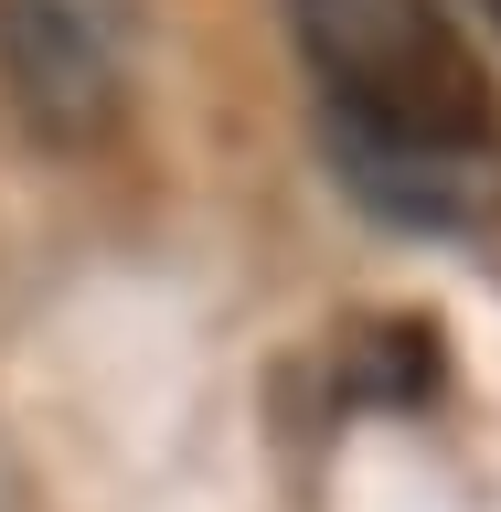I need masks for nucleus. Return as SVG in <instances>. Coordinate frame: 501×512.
I'll use <instances>...</instances> for the list:
<instances>
[{
	"label": "nucleus",
	"mask_w": 501,
	"mask_h": 512,
	"mask_svg": "<svg viewBox=\"0 0 501 512\" xmlns=\"http://www.w3.org/2000/svg\"><path fill=\"white\" fill-rule=\"evenodd\" d=\"M288 32L331 86V118L427 150H501V96L448 0H288Z\"/></svg>",
	"instance_id": "obj_1"
},
{
	"label": "nucleus",
	"mask_w": 501,
	"mask_h": 512,
	"mask_svg": "<svg viewBox=\"0 0 501 512\" xmlns=\"http://www.w3.org/2000/svg\"><path fill=\"white\" fill-rule=\"evenodd\" d=\"M128 0H0V96L43 150H107L128 118Z\"/></svg>",
	"instance_id": "obj_2"
},
{
	"label": "nucleus",
	"mask_w": 501,
	"mask_h": 512,
	"mask_svg": "<svg viewBox=\"0 0 501 512\" xmlns=\"http://www.w3.org/2000/svg\"><path fill=\"white\" fill-rule=\"evenodd\" d=\"M331 160L395 224H480L501 203V150H427V139H374L331 118Z\"/></svg>",
	"instance_id": "obj_3"
},
{
	"label": "nucleus",
	"mask_w": 501,
	"mask_h": 512,
	"mask_svg": "<svg viewBox=\"0 0 501 512\" xmlns=\"http://www.w3.org/2000/svg\"><path fill=\"white\" fill-rule=\"evenodd\" d=\"M491 22H501V0H491Z\"/></svg>",
	"instance_id": "obj_4"
}]
</instances>
